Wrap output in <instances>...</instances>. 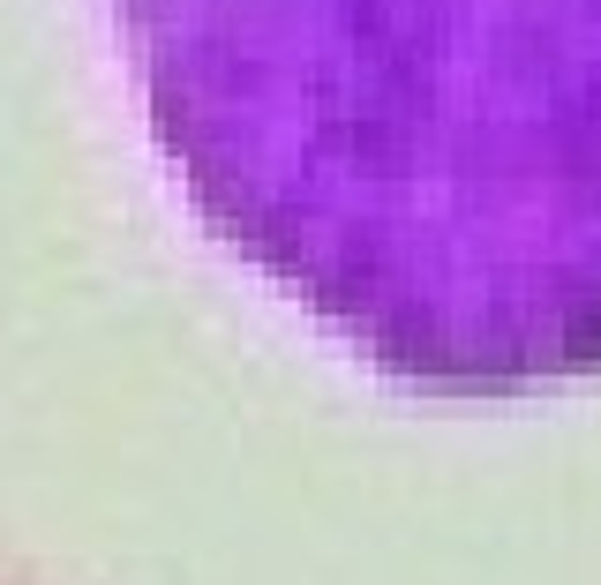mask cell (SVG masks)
<instances>
[{
    "label": "cell",
    "mask_w": 601,
    "mask_h": 585,
    "mask_svg": "<svg viewBox=\"0 0 601 585\" xmlns=\"http://www.w3.org/2000/svg\"><path fill=\"white\" fill-rule=\"evenodd\" d=\"M203 233L421 399L601 375V0H106Z\"/></svg>",
    "instance_id": "1"
}]
</instances>
